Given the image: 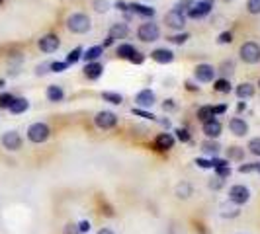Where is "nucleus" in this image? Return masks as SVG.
<instances>
[{"instance_id": "f257e3e1", "label": "nucleus", "mask_w": 260, "mask_h": 234, "mask_svg": "<svg viewBox=\"0 0 260 234\" xmlns=\"http://www.w3.org/2000/svg\"><path fill=\"white\" fill-rule=\"evenodd\" d=\"M65 26L70 34L84 35L92 30V20H90V16L84 14V12H72V14L66 16Z\"/></svg>"}, {"instance_id": "f03ea898", "label": "nucleus", "mask_w": 260, "mask_h": 234, "mask_svg": "<svg viewBox=\"0 0 260 234\" xmlns=\"http://www.w3.org/2000/svg\"><path fill=\"white\" fill-rule=\"evenodd\" d=\"M137 39L143 43H155L161 39V28L159 24H155L153 20H147L143 24H139L137 28Z\"/></svg>"}, {"instance_id": "7ed1b4c3", "label": "nucleus", "mask_w": 260, "mask_h": 234, "mask_svg": "<svg viewBox=\"0 0 260 234\" xmlns=\"http://www.w3.org/2000/svg\"><path fill=\"white\" fill-rule=\"evenodd\" d=\"M26 137H28V140L33 142V144H43V142L51 137V127H49L47 123H43V121H35V123H32V125L28 127Z\"/></svg>"}, {"instance_id": "20e7f679", "label": "nucleus", "mask_w": 260, "mask_h": 234, "mask_svg": "<svg viewBox=\"0 0 260 234\" xmlns=\"http://www.w3.org/2000/svg\"><path fill=\"white\" fill-rule=\"evenodd\" d=\"M239 57L245 65H259L260 63V45L257 41H245L239 47Z\"/></svg>"}, {"instance_id": "39448f33", "label": "nucleus", "mask_w": 260, "mask_h": 234, "mask_svg": "<svg viewBox=\"0 0 260 234\" xmlns=\"http://www.w3.org/2000/svg\"><path fill=\"white\" fill-rule=\"evenodd\" d=\"M164 24L172 32H184V28L188 24V16H186V12H180V10L172 8V10H168L164 14Z\"/></svg>"}, {"instance_id": "423d86ee", "label": "nucleus", "mask_w": 260, "mask_h": 234, "mask_svg": "<svg viewBox=\"0 0 260 234\" xmlns=\"http://www.w3.org/2000/svg\"><path fill=\"white\" fill-rule=\"evenodd\" d=\"M227 199L235 207H243V205H247L251 201V189L245 184H235V186L229 187Z\"/></svg>"}, {"instance_id": "0eeeda50", "label": "nucleus", "mask_w": 260, "mask_h": 234, "mask_svg": "<svg viewBox=\"0 0 260 234\" xmlns=\"http://www.w3.org/2000/svg\"><path fill=\"white\" fill-rule=\"evenodd\" d=\"M118 113L110 111V109H104V111H98L94 115V125H96L100 131H112L116 125H118Z\"/></svg>"}, {"instance_id": "6e6552de", "label": "nucleus", "mask_w": 260, "mask_h": 234, "mask_svg": "<svg viewBox=\"0 0 260 234\" xmlns=\"http://www.w3.org/2000/svg\"><path fill=\"white\" fill-rule=\"evenodd\" d=\"M213 0H195V4L186 12V16H188V20H203L205 16H209L211 14V10H213Z\"/></svg>"}, {"instance_id": "1a4fd4ad", "label": "nucleus", "mask_w": 260, "mask_h": 234, "mask_svg": "<svg viewBox=\"0 0 260 234\" xmlns=\"http://www.w3.org/2000/svg\"><path fill=\"white\" fill-rule=\"evenodd\" d=\"M0 144L8 152H18L22 148V144H24V139H22V135L18 133V131L12 129V131H6V133L0 137Z\"/></svg>"}, {"instance_id": "9d476101", "label": "nucleus", "mask_w": 260, "mask_h": 234, "mask_svg": "<svg viewBox=\"0 0 260 234\" xmlns=\"http://www.w3.org/2000/svg\"><path fill=\"white\" fill-rule=\"evenodd\" d=\"M37 47L41 53L45 55H51V53H57L59 47H61V39L57 34H45L37 39Z\"/></svg>"}, {"instance_id": "9b49d317", "label": "nucleus", "mask_w": 260, "mask_h": 234, "mask_svg": "<svg viewBox=\"0 0 260 234\" xmlns=\"http://www.w3.org/2000/svg\"><path fill=\"white\" fill-rule=\"evenodd\" d=\"M194 78L201 84H209V82H213L217 78V68L213 65H209V63H199L194 68Z\"/></svg>"}, {"instance_id": "f8f14e48", "label": "nucleus", "mask_w": 260, "mask_h": 234, "mask_svg": "<svg viewBox=\"0 0 260 234\" xmlns=\"http://www.w3.org/2000/svg\"><path fill=\"white\" fill-rule=\"evenodd\" d=\"M157 103V96L151 88H143L135 94V107H141V109H151L153 105Z\"/></svg>"}, {"instance_id": "ddd939ff", "label": "nucleus", "mask_w": 260, "mask_h": 234, "mask_svg": "<svg viewBox=\"0 0 260 234\" xmlns=\"http://www.w3.org/2000/svg\"><path fill=\"white\" fill-rule=\"evenodd\" d=\"M174 144H176V139H174V135L168 133V131L159 133L155 137V140H153V146H155V150H159V152H168V150H172Z\"/></svg>"}, {"instance_id": "4468645a", "label": "nucleus", "mask_w": 260, "mask_h": 234, "mask_svg": "<svg viewBox=\"0 0 260 234\" xmlns=\"http://www.w3.org/2000/svg\"><path fill=\"white\" fill-rule=\"evenodd\" d=\"M201 133L205 135V139H219L223 133V125L217 117H213V119L201 123Z\"/></svg>"}, {"instance_id": "2eb2a0df", "label": "nucleus", "mask_w": 260, "mask_h": 234, "mask_svg": "<svg viewBox=\"0 0 260 234\" xmlns=\"http://www.w3.org/2000/svg\"><path fill=\"white\" fill-rule=\"evenodd\" d=\"M128 8H130V12L133 14V18L139 16V18H145V20H153L155 14H157L155 8H151V6H147V4H141V2H130Z\"/></svg>"}, {"instance_id": "dca6fc26", "label": "nucleus", "mask_w": 260, "mask_h": 234, "mask_svg": "<svg viewBox=\"0 0 260 234\" xmlns=\"http://www.w3.org/2000/svg\"><path fill=\"white\" fill-rule=\"evenodd\" d=\"M151 59L159 65H170L174 61V51L168 47H157L151 51Z\"/></svg>"}, {"instance_id": "f3484780", "label": "nucleus", "mask_w": 260, "mask_h": 234, "mask_svg": "<svg viewBox=\"0 0 260 234\" xmlns=\"http://www.w3.org/2000/svg\"><path fill=\"white\" fill-rule=\"evenodd\" d=\"M229 131L235 137H247L249 131H251V127H249V123L243 117H231L229 119Z\"/></svg>"}, {"instance_id": "a211bd4d", "label": "nucleus", "mask_w": 260, "mask_h": 234, "mask_svg": "<svg viewBox=\"0 0 260 234\" xmlns=\"http://www.w3.org/2000/svg\"><path fill=\"white\" fill-rule=\"evenodd\" d=\"M255 94H257V86H255L253 82H241V84L235 88V96L243 101L251 100Z\"/></svg>"}, {"instance_id": "6ab92c4d", "label": "nucleus", "mask_w": 260, "mask_h": 234, "mask_svg": "<svg viewBox=\"0 0 260 234\" xmlns=\"http://www.w3.org/2000/svg\"><path fill=\"white\" fill-rule=\"evenodd\" d=\"M108 35L114 39V41H122V39H128L130 35V26L126 22H118V24H112L110 26V32Z\"/></svg>"}, {"instance_id": "aec40b11", "label": "nucleus", "mask_w": 260, "mask_h": 234, "mask_svg": "<svg viewBox=\"0 0 260 234\" xmlns=\"http://www.w3.org/2000/svg\"><path fill=\"white\" fill-rule=\"evenodd\" d=\"M45 98L51 101V103H59V101L65 100V90L59 84H51L45 90Z\"/></svg>"}, {"instance_id": "412c9836", "label": "nucleus", "mask_w": 260, "mask_h": 234, "mask_svg": "<svg viewBox=\"0 0 260 234\" xmlns=\"http://www.w3.org/2000/svg\"><path fill=\"white\" fill-rule=\"evenodd\" d=\"M102 74H104V65H102L100 61L86 63V65H84V76H86L88 80H98Z\"/></svg>"}, {"instance_id": "4be33fe9", "label": "nucleus", "mask_w": 260, "mask_h": 234, "mask_svg": "<svg viewBox=\"0 0 260 234\" xmlns=\"http://www.w3.org/2000/svg\"><path fill=\"white\" fill-rule=\"evenodd\" d=\"M28 109H30V100H28V98H14L12 105L8 107V111H10L12 115H22V113H26Z\"/></svg>"}, {"instance_id": "5701e85b", "label": "nucleus", "mask_w": 260, "mask_h": 234, "mask_svg": "<svg viewBox=\"0 0 260 234\" xmlns=\"http://www.w3.org/2000/svg\"><path fill=\"white\" fill-rule=\"evenodd\" d=\"M102 55H104V47L102 45H92L82 53V61L84 63H94V61H100Z\"/></svg>"}, {"instance_id": "b1692460", "label": "nucleus", "mask_w": 260, "mask_h": 234, "mask_svg": "<svg viewBox=\"0 0 260 234\" xmlns=\"http://www.w3.org/2000/svg\"><path fill=\"white\" fill-rule=\"evenodd\" d=\"M199 146H201V150H203L207 156H217L219 150H221V144L217 142V139H205Z\"/></svg>"}, {"instance_id": "393cba45", "label": "nucleus", "mask_w": 260, "mask_h": 234, "mask_svg": "<svg viewBox=\"0 0 260 234\" xmlns=\"http://www.w3.org/2000/svg\"><path fill=\"white\" fill-rule=\"evenodd\" d=\"M245 148L243 146H229L225 148V158L229 162H243L245 160Z\"/></svg>"}, {"instance_id": "a878e982", "label": "nucleus", "mask_w": 260, "mask_h": 234, "mask_svg": "<svg viewBox=\"0 0 260 234\" xmlns=\"http://www.w3.org/2000/svg\"><path fill=\"white\" fill-rule=\"evenodd\" d=\"M174 193H176L178 199H190V197L194 195V187H192V184H188V182H180V184L176 186Z\"/></svg>"}, {"instance_id": "bb28decb", "label": "nucleus", "mask_w": 260, "mask_h": 234, "mask_svg": "<svg viewBox=\"0 0 260 234\" xmlns=\"http://www.w3.org/2000/svg\"><path fill=\"white\" fill-rule=\"evenodd\" d=\"M213 90L217 92V94H231L233 92V84H231V80L229 78H215L213 80Z\"/></svg>"}, {"instance_id": "cd10ccee", "label": "nucleus", "mask_w": 260, "mask_h": 234, "mask_svg": "<svg viewBox=\"0 0 260 234\" xmlns=\"http://www.w3.org/2000/svg\"><path fill=\"white\" fill-rule=\"evenodd\" d=\"M195 117H197L199 123H205V121L213 119V117H215V115H213V105H199L197 111H195Z\"/></svg>"}, {"instance_id": "c85d7f7f", "label": "nucleus", "mask_w": 260, "mask_h": 234, "mask_svg": "<svg viewBox=\"0 0 260 234\" xmlns=\"http://www.w3.org/2000/svg\"><path fill=\"white\" fill-rule=\"evenodd\" d=\"M133 53H135V47H133L131 43H120L118 49H116V55H118L120 59H124V61H130V57Z\"/></svg>"}, {"instance_id": "c756f323", "label": "nucleus", "mask_w": 260, "mask_h": 234, "mask_svg": "<svg viewBox=\"0 0 260 234\" xmlns=\"http://www.w3.org/2000/svg\"><path fill=\"white\" fill-rule=\"evenodd\" d=\"M131 113H133L135 117H141V119H147V121H155V123H157V119H159L153 111H149V109H141V107H135V105H133Z\"/></svg>"}, {"instance_id": "7c9ffc66", "label": "nucleus", "mask_w": 260, "mask_h": 234, "mask_svg": "<svg viewBox=\"0 0 260 234\" xmlns=\"http://www.w3.org/2000/svg\"><path fill=\"white\" fill-rule=\"evenodd\" d=\"M82 53H84V49L82 47H74V49H70L68 53H66V63L68 65H76L78 61H82Z\"/></svg>"}, {"instance_id": "2f4dec72", "label": "nucleus", "mask_w": 260, "mask_h": 234, "mask_svg": "<svg viewBox=\"0 0 260 234\" xmlns=\"http://www.w3.org/2000/svg\"><path fill=\"white\" fill-rule=\"evenodd\" d=\"M102 100L112 103V105H122L124 103V96L120 92H102Z\"/></svg>"}, {"instance_id": "473e14b6", "label": "nucleus", "mask_w": 260, "mask_h": 234, "mask_svg": "<svg viewBox=\"0 0 260 234\" xmlns=\"http://www.w3.org/2000/svg\"><path fill=\"white\" fill-rule=\"evenodd\" d=\"M166 39H168L172 45H184V43L190 39V34H188V32H176V34L168 35Z\"/></svg>"}, {"instance_id": "72a5a7b5", "label": "nucleus", "mask_w": 260, "mask_h": 234, "mask_svg": "<svg viewBox=\"0 0 260 234\" xmlns=\"http://www.w3.org/2000/svg\"><path fill=\"white\" fill-rule=\"evenodd\" d=\"M237 170L239 174H260V162H245Z\"/></svg>"}, {"instance_id": "f704fd0d", "label": "nucleus", "mask_w": 260, "mask_h": 234, "mask_svg": "<svg viewBox=\"0 0 260 234\" xmlns=\"http://www.w3.org/2000/svg\"><path fill=\"white\" fill-rule=\"evenodd\" d=\"M174 139L180 142H192V135L186 127H176L174 129Z\"/></svg>"}, {"instance_id": "c9c22d12", "label": "nucleus", "mask_w": 260, "mask_h": 234, "mask_svg": "<svg viewBox=\"0 0 260 234\" xmlns=\"http://www.w3.org/2000/svg\"><path fill=\"white\" fill-rule=\"evenodd\" d=\"M247 150L253 154V156H259L260 158V137H253L247 144Z\"/></svg>"}, {"instance_id": "e433bc0d", "label": "nucleus", "mask_w": 260, "mask_h": 234, "mask_svg": "<svg viewBox=\"0 0 260 234\" xmlns=\"http://www.w3.org/2000/svg\"><path fill=\"white\" fill-rule=\"evenodd\" d=\"M217 72H221V74H223V78H227V74L231 76V74L235 72V61H231V59H229V61H223V63H221V67L217 68Z\"/></svg>"}, {"instance_id": "4c0bfd02", "label": "nucleus", "mask_w": 260, "mask_h": 234, "mask_svg": "<svg viewBox=\"0 0 260 234\" xmlns=\"http://www.w3.org/2000/svg\"><path fill=\"white\" fill-rule=\"evenodd\" d=\"M14 94H10V92H0V109H8L10 105H12V101H14Z\"/></svg>"}, {"instance_id": "58836bf2", "label": "nucleus", "mask_w": 260, "mask_h": 234, "mask_svg": "<svg viewBox=\"0 0 260 234\" xmlns=\"http://www.w3.org/2000/svg\"><path fill=\"white\" fill-rule=\"evenodd\" d=\"M213 174H215L217 178H221V180H227V178H231V174H233V170H231V164H229V166L213 168Z\"/></svg>"}, {"instance_id": "ea45409f", "label": "nucleus", "mask_w": 260, "mask_h": 234, "mask_svg": "<svg viewBox=\"0 0 260 234\" xmlns=\"http://www.w3.org/2000/svg\"><path fill=\"white\" fill-rule=\"evenodd\" d=\"M223 186H225V180H221V178H217V176L207 182V187H209L211 191H219V189H223Z\"/></svg>"}, {"instance_id": "a19ab883", "label": "nucleus", "mask_w": 260, "mask_h": 234, "mask_svg": "<svg viewBox=\"0 0 260 234\" xmlns=\"http://www.w3.org/2000/svg\"><path fill=\"white\" fill-rule=\"evenodd\" d=\"M92 8L96 10L98 14H106L110 10V2L108 0H94L92 2Z\"/></svg>"}, {"instance_id": "79ce46f5", "label": "nucleus", "mask_w": 260, "mask_h": 234, "mask_svg": "<svg viewBox=\"0 0 260 234\" xmlns=\"http://www.w3.org/2000/svg\"><path fill=\"white\" fill-rule=\"evenodd\" d=\"M247 12L253 16L260 14V0H247Z\"/></svg>"}, {"instance_id": "37998d69", "label": "nucleus", "mask_w": 260, "mask_h": 234, "mask_svg": "<svg viewBox=\"0 0 260 234\" xmlns=\"http://www.w3.org/2000/svg\"><path fill=\"white\" fill-rule=\"evenodd\" d=\"M194 4H195V0H178V2L174 4V8H176V10H180V12H188Z\"/></svg>"}, {"instance_id": "c03bdc74", "label": "nucleus", "mask_w": 260, "mask_h": 234, "mask_svg": "<svg viewBox=\"0 0 260 234\" xmlns=\"http://www.w3.org/2000/svg\"><path fill=\"white\" fill-rule=\"evenodd\" d=\"M70 67L66 61H51V72H65Z\"/></svg>"}, {"instance_id": "a18cd8bd", "label": "nucleus", "mask_w": 260, "mask_h": 234, "mask_svg": "<svg viewBox=\"0 0 260 234\" xmlns=\"http://www.w3.org/2000/svg\"><path fill=\"white\" fill-rule=\"evenodd\" d=\"M217 43L219 45H229L233 43V32H223V34L217 35Z\"/></svg>"}, {"instance_id": "49530a36", "label": "nucleus", "mask_w": 260, "mask_h": 234, "mask_svg": "<svg viewBox=\"0 0 260 234\" xmlns=\"http://www.w3.org/2000/svg\"><path fill=\"white\" fill-rule=\"evenodd\" d=\"M194 164L197 168H199V170H211V158H195L194 160Z\"/></svg>"}, {"instance_id": "de8ad7c7", "label": "nucleus", "mask_w": 260, "mask_h": 234, "mask_svg": "<svg viewBox=\"0 0 260 234\" xmlns=\"http://www.w3.org/2000/svg\"><path fill=\"white\" fill-rule=\"evenodd\" d=\"M130 63L131 65H143V63H145V55H143L141 51H137V49H135V53L130 57Z\"/></svg>"}, {"instance_id": "09e8293b", "label": "nucleus", "mask_w": 260, "mask_h": 234, "mask_svg": "<svg viewBox=\"0 0 260 234\" xmlns=\"http://www.w3.org/2000/svg\"><path fill=\"white\" fill-rule=\"evenodd\" d=\"M176 107H178V103H176V100H172V98H168V100L163 101V111H166V113L176 111Z\"/></svg>"}, {"instance_id": "8fccbe9b", "label": "nucleus", "mask_w": 260, "mask_h": 234, "mask_svg": "<svg viewBox=\"0 0 260 234\" xmlns=\"http://www.w3.org/2000/svg\"><path fill=\"white\" fill-rule=\"evenodd\" d=\"M47 72H51V63H41L35 67V76H45Z\"/></svg>"}, {"instance_id": "3c124183", "label": "nucleus", "mask_w": 260, "mask_h": 234, "mask_svg": "<svg viewBox=\"0 0 260 234\" xmlns=\"http://www.w3.org/2000/svg\"><path fill=\"white\" fill-rule=\"evenodd\" d=\"M211 166H213V168L229 166V160H227V158H219V156H211ZM213 168H211V170H213Z\"/></svg>"}, {"instance_id": "603ef678", "label": "nucleus", "mask_w": 260, "mask_h": 234, "mask_svg": "<svg viewBox=\"0 0 260 234\" xmlns=\"http://www.w3.org/2000/svg\"><path fill=\"white\" fill-rule=\"evenodd\" d=\"M227 103H217V105H213V115L215 117H219V115H223V113H227Z\"/></svg>"}, {"instance_id": "864d4df0", "label": "nucleus", "mask_w": 260, "mask_h": 234, "mask_svg": "<svg viewBox=\"0 0 260 234\" xmlns=\"http://www.w3.org/2000/svg\"><path fill=\"white\" fill-rule=\"evenodd\" d=\"M128 6H130V2H124V0H118V2L114 4V8H116V10H120L122 14L130 12V8H128Z\"/></svg>"}, {"instance_id": "5fc2aeb1", "label": "nucleus", "mask_w": 260, "mask_h": 234, "mask_svg": "<svg viewBox=\"0 0 260 234\" xmlns=\"http://www.w3.org/2000/svg\"><path fill=\"white\" fill-rule=\"evenodd\" d=\"M90 229H92V225H90V221H80V223H78V231H80V234L90 233Z\"/></svg>"}, {"instance_id": "6e6d98bb", "label": "nucleus", "mask_w": 260, "mask_h": 234, "mask_svg": "<svg viewBox=\"0 0 260 234\" xmlns=\"http://www.w3.org/2000/svg\"><path fill=\"white\" fill-rule=\"evenodd\" d=\"M65 234H80V231H78V225L68 223V225L65 227Z\"/></svg>"}, {"instance_id": "4d7b16f0", "label": "nucleus", "mask_w": 260, "mask_h": 234, "mask_svg": "<svg viewBox=\"0 0 260 234\" xmlns=\"http://www.w3.org/2000/svg\"><path fill=\"white\" fill-rule=\"evenodd\" d=\"M184 86H186V90H188V92H199V86H197L195 82H192V80H188Z\"/></svg>"}, {"instance_id": "13d9d810", "label": "nucleus", "mask_w": 260, "mask_h": 234, "mask_svg": "<svg viewBox=\"0 0 260 234\" xmlns=\"http://www.w3.org/2000/svg\"><path fill=\"white\" fill-rule=\"evenodd\" d=\"M114 43H116V41H114V39H112V37H110V35H108V37H106V39H104V43H102V47H104V49H108V47H112V45H114Z\"/></svg>"}, {"instance_id": "bf43d9fd", "label": "nucleus", "mask_w": 260, "mask_h": 234, "mask_svg": "<svg viewBox=\"0 0 260 234\" xmlns=\"http://www.w3.org/2000/svg\"><path fill=\"white\" fill-rule=\"evenodd\" d=\"M157 123L163 125L164 129H170V119H168V117H166V119H157Z\"/></svg>"}, {"instance_id": "052dcab7", "label": "nucleus", "mask_w": 260, "mask_h": 234, "mask_svg": "<svg viewBox=\"0 0 260 234\" xmlns=\"http://www.w3.org/2000/svg\"><path fill=\"white\" fill-rule=\"evenodd\" d=\"M96 234H116V233H114L112 229H108V227H102V229H100Z\"/></svg>"}, {"instance_id": "680f3d73", "label": "nucleus", "mask_w": 260, "mask_h": 234, "mask_svg": "<svg viewBox=\"0 0 260 234\" xmlns=\"http://www.w3.org/2000/svg\"><path fill=\"white\" fill-rule=\"evenodd\" d=\"M239 111H243V109H247V101H243L241 100V103H239V107H237Z\"/></svg>"}, {"instance_id": "e2e57ef3", "label": "nucleus", "mask_w": 260, "mask_h": 234, "mask_svg": "<svg viewBox=\"0 0 260 234\" xmlns=\"http://www.w3.org/2000/svg\"><path fill=\"white\" fill-rule=\"evenodd\" d=\"M4 86H6V80H4V78H0V90H2Z\"/></svg>"}, {"instance_id": "0e129e2a", "label": "nucleus", "mask_w": 260, "mask_h": 234, "mask_svg": "<svg viewBox=\"0 0 260 234\" xmlns=\"http://www.w3.org/2000/svg\"><path fill=\"white\" fill-rule=\"evenodd\" d=\"M2 4H4V0H0V6H2Z\"/></svg>"}, {"instance_id": "69168bd1", "label": "nucleus", "mask_w": 260, "mask_h": 234, "mask_svg": "<svg viewBox=\"0 0 260 234\" xmlns=\"http://www.w3.org/2000/svg\"><path fill=\"white\" fill-rule=\"evenodd\" d=\"M259 86H260V80H259Z\"/></svg>"}]
</instances>
